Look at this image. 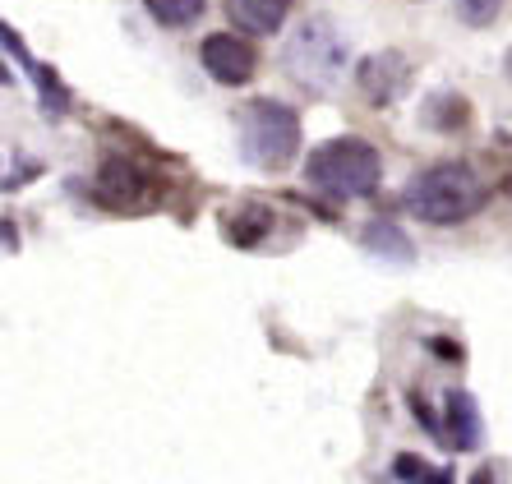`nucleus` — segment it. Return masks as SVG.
<instances>
[{"label":"nucleus","instance_id":"8","mask_svg":"<svg viewBox=\"0 0 512 484\" xmlns=\"http://www.w3.org/2000/svg\"><path fill=\"white\" fill-rule=\"evenodd\" d=\"M443 429H448L453 448H462V452L480 448V411L466 388H448V397H443Z\"/></svg>","mask_w":512,"mask_h":484},{"label":"nucleus","instance_id":"10","mask_svg":"<svg viewBox=\"0 0 512 484\" xmlns=\"http://www.w3.org/2000/svg\"><path fill=\"white\" fill-rule=\"evenodd\" d=\"M360 240H365V249H370V254H379V259H388V263H411V259H416L411 236H406L402 226L388 222V217H379V222L365 226V231H360Z\"/></svg>","mask_w":512,"mask_h":484},{"label":"nucleus","instance_id":"17","mask_svg":"<svg viewBox=\"0 0 512 484\" xmlns=\"http://www.w3.org/2000/svg\"><path fill=\"white\" fill-rule=\"evenodd\" d=\"M411 5H420V0H411Z\"/></svg>","mask_w":512,"mask_h":484},{"label":"nucleus","instance_id":"12","mask_svg":"<svg viewBox=\"0 0 512 484\" xmlns=\"http://www.w3.org/2000/svg\"><path fill=\"white\" fill-rule=\"evenodd\" d=\"M466 120H471V107H466L457 93H439L425 107V125H434V130H443V134L466 130Z\"/></svg>","mask_w":512,"mask_h":484},{"label":"nucleus","instance_id":"9","mask_svg":"<svg viewBox=\"0 0 512 484\" xmlns=\"http://www.w3.org/2000/svg\"><path fill=\"white\" fill-rule=\"evenodd\" d=\"M286 14H291V0H227V19L254 37L282 33Z\"/></svg>","mask_w":512,"mask_h":484},{"label":"nucleus","instance_id":"2","mask_svg":"<svg viewBox=\"0 0 512 484\" xmlns=\"http://www.w3.org/2000/svg\"><path fill=\"white\" fill-rule=\"evenodd\" d=\"M305 180L333 203L370 199L383 180V157L365 139H328L305 157Z\"/></svg>","mask_w":512,"mask_h":484},{"label":"nucleus","instance_id":"4","mask_svg":"<svg viewBox=\"0 0 512 484\" xmlns=\"http://www.w3.org/2000/svg\"><path fill=\"white\" fill-rule=\"evenodd\" d=\"M240 153L259 171H282L300 153V116L273 97L250 102V111L240 116Z\"/></svg>","mask_w":512,"mask_h":484},{"label":"nucleus","instance_id":"5","mask_svg":"<svg viewBox=\"0 0 512 484\" xmlns=\"http://www.w3.org/2000/svg\"><path fill=\"white\" fill-rule=\"evenodd\" d=\"M356 88L370 107H393L411 93V60L402 51H374L356 65Z\"/></svg>","mask_w":512,"mask_h":484},{"label":"nucleus","instance_id":"15","mask_svg":"<svg viewBox=\"0 0 512 484\" xmlns=\"http://www.w3.org/2000/svg\"><path fill=\"white\" fill-rule=\"evenodd\" d=\"M393 475L397 480H429V461H420V457H411V452H402V457L393 461Z\"/></svg>","mask_w":512,"mask_h":484},{"label":"nucleus","instance_id":"14","mask_svg":"<svg viewBox=\"0 0 512 484\" xmlns=\"http://www.w3.org/2000/svg\"><path fill=\"white\" fill-rule=\"evenodd\" d=\"M499 10H503V0H457V19L466 28H489L499 19Z\"/></svg>","mask_w":512,"mask_h":484},{"label":"nucleus","instance_id":"7","mask_svg":"<svg viewBox=\"0 0 512 484\" xmlns=\"http://www.w3.org/2000/svg\"><path fill=\"white\" fill-rule=\"evenodd\" d=\"M199 60H203V70L213 74L217 83H227V88H240V83H250L254 70H259V56H254V47L245 42V37H236V33H213V37H203Z\"/></svg>","mask_w":512,"mask_h":484},{"label":"nucleus","instance_id":"1","mask_svg":"<svg viewBox=\"0 0 512 484\" xmlns=\"http://www.w3.org/2000/svg\"><path fill=\"white\" fill-rule=\"evenodd\" d=\"M485 199H489L485 180H480L476 166H466V162L425 166L420 176H411V185H406V194H402L406 208H411L420 222H434V226H457V222H466V217H476L480 208H485Z\"/></svg>","mask_w":512,"mask_h":484},{"label":"nucleus","instance_id":"16","mask_svg":"<svg viewBox=\"0 0 512 484\" xmlns=\"http://www.w3.org/2000/svg\"><path fill=\"white\" fill-rule=\"evenodd\" d=\"M503 74H508V83H512V47H508V56H503Z\"/></svg>","mask_w":512,"mask_h":484},{"label":"nucleus","instance_id":"3","mask_svg":"<svg viewBox=\"0 0 512 484\" xmlns=\"http://www.w3.org/2000/svg\"><path fill=\"white\" fill-rule=\"evenodd\" d=\"M282 70L305 88V93H328L342 83V74L351 70V47L337 33L333 19H305L291 28L282 47Z\"/></svg>","mask_w":512,"mask_h":484},{"label":"nucleus","instance_id":"13","mask_svg":"<svg viewBox=\"0 0 512 484\" xmlns=\"http://www.w3.org/2000/svg\"><path fill=\"white\" fill-rule=\"evenodd\" d=\"M148 5V14H153L157 24H167V28H190L199 24V14H203V0H143Z\"/></svg>","mask_w":512,"mask_h":484},{"label":"nucleus","instance_id":"11","mask_svg":"<svg viewBox=\"0 0 512 484\" xmlns=\"http://www.w3.org/2000/svg\"><path fill=\"white\" fill-rule=\"evenodd\" d=\"M222 226H227V240L236 249H254L268 231H273V213H268L263 203H240L236 213H227Z\"/></svg>","mask_w":512,"mask_h":484},{"label":"nucleus","instance_id":"6","mask_svg":"<svg viewBox=\"0 0 512 484\" xmlns=\"http://www.w3.org/2000/svg\"><path fill=\"white\" fill-rule=\"evenodd\" d=\"M93 189H97V199L107 203V208H116V213H134V208H143V203L153 199V185L143 176V166H134L130 157H107V162L97 166Z\"/></svg>","mask_w":512,"mask_h":484}]
</instances>
